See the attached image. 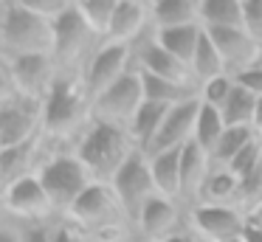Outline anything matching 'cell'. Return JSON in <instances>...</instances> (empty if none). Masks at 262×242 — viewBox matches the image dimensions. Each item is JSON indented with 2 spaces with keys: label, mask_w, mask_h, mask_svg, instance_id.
I'll use <instances>...</instances> for the list:
<instances>
[{
  "label": "cell",
  "mask_w": 262,
  "mask_h": 242,
  "mask_svg": "<svg viewBox=\"0 0 262 242\" xmlns=\"http://www.w3.org/2000/svg\"><path fill=\"white\" fill-rule=\"evenodd\" d=\"M133 68V54L130 45H116V42H104L96 51V56L91 59V65L82 73V82H85L91 99L102 96L104 90H110L119 79H124Z\"/></svg>",
  "instance_id": "obj_14"
},
{
  "label": "cell",
  "mask_w": 262,
  "mask_h": 242,
  "mask_svg": "<svg viewBox=\"0 0 262 242\" xmlns=\"http://www.w3.org/2000/svg\"><path fill=\"white\" fill-rule=\"evenodd\" d=\"M166 113H169L166 107L149 104V101H144V107L136 113V118L130 121L127 133H130V138H133V144H136L138 152H144V155L152 152L155 141H158V135H161V127H164Z\"/></svg>",
  "instance_id": "obj_22"
},
{
  "label": "cell",
  "mask_w": 262,
  "mask_h": 242,
  "mask_svg": "<svg viewBox=\"0 0 262 242\" xmlns=\"http://www.w3.org/2000/svg\"><path fill=\"white\" fill-rule=\"evenodd\" d=\"M42 144H46V138L0 149V180H3V189L12 186L14 180L26 178V174L40 172L42 161H46V158H42Z\"/></svg>",
  "instance_id": "obj_19"
},
{
  "label": "cell",
  "mask_w": 262,
  "mask_h": 242,
  "mask_svg": "<svg viewBox=\"0 0 262 242\" xmlns=\"http://www.w3.org/2000/svg\"><path fill=\"white\" fill-rule=\"evenodd\" d=\"M189 225L209 242H234L243 239L248 228V214L239 206H223V203H198L189 208Z\"/></svg>",
  "instance_id": "obj_11"
},
{
  "label": "cell",
  "mask_w": 262,
  "mask_h": 242,
  "mask_svg": "<svg viewBox=\"0 0 262 242\" xmlns=\"http://www.w3.org/2000/svg\"><path fill=\"white\" fill-rule=\"evenodd\" d=\"M254 133L262 135V96L256 99V113H254Z\"/></svg>",
  "instance_id": "obj_42"
},
{
  "label": "cell",
  "mask_w": 262,
  "mask_h": 242,
  "mask_svg": "<svg viewBox=\"0 0 262 242\" xmlns=\"http://www.w3.org/2000/svg\"><path fill=\"white\" fill-rule=\"evenodd\" d=\"M234 82H237L243 90H248L251 96L259 99V96H262V62H254L251 68L239 71L237 76H234Z\"/></svg>",
  "instance_id": "obj_37"
},
{
  "label": "cell",
  "mask_w": 262,
  "mask_h": 242,
  "mask_svg": "<svg viewBox=\"0 0 262 242\" xmlns=\"http://www.w3.org/2000/svg\"><path fill=\"white\" fill-rule=\"evenodd\" d=\"M234 90H237L234 76L223 73V76H217V79H211V82L200 84V104H206V107H211V110L223 113V107L228 104V99H231Z\"/></svg>",
  "instance_id": "obj_32"
},
{
  "label": "cell",
  "mask_w": 262,
  "mask_h": 242,
  "mask_svg": "<svg viewBox=\"0 0 262 242\" xmlns=\"http://www.w3.org/2000/svg\"><path fill=\"white\" fill-rule=\"evenodd\" d=\"M0 242H23V239H20L17 225L6 219V223H3V231H0Z\"/></svg>",
  "instance_id": "obj_40"
},
{
  "label": "cell",
  "mask_w": 262,
  "mask_h": 242,
  "mask_svg": "<svg viewBox=\"0 0 262 242\" xmlns=\"http://www.w3.org/2000/svg\"><path fill=\"white\" fill-rule=\"evenodd\" d=\"M88 242H93V239H88Z\"/></svg>",
  "instance_id": "obj_46"
},
{
  "label": "cell",
  "mask_w": 262,
  "mask_h": 242,
  "mask_svg": "<svg viewBox=\"0 0 262 242\" xmlns=\"http://www.w3.org/2000/svg\"><path fill=\"white\" fill-rule=\"evenodd\" d=\"M9 223H12V219H9ZM57 223H59V217L46 219V223H23V225L14 223V225H17L23 242H54V228H57Z\"/></svg>",
  "instance_id": "obj_36"
},
{
  "label": "cell",
  "mask_w": 262,
  "mask_h": 242,
  "mask_svg": "<svg viewBox=\"0 0 262 242\" xmlns=\"http://www.w3.org/2000/svg\"><path fill=\"white\" fill-rule=\"evenodd\" d=\"M71 223H76L93 242H119L133 228L130 217L124 214L113 186L93 183L85 194L79 197L68 214Z\"/></svg>",
  "instance_id": "obj_4"
},
{
  "label": "cell",
  "mask_w": 262,
  "mask_h": 242,
  "mask_svg": "<svg viewBox=\"0 0 262 242\" xmlns=\"http://www.w3.org/2000/svg\"><path fill=\"white\" fill-rule=\"evenodd\" d=\"M239 197V180L234 172L228 169L214 166L203 186V194H200V203H223V206H237Z\"/></svg>",
  "instance_id": "obj_27"
},
{
  "label": "cell",
  "mask_w": 262,
  "mask_h": 242,
  "mask_svg": "<svg viewBox=\"0 0 262 242\" xmlns=\"http://www.w3.org/2000/svg\"><path fill=\"white\" fill-rule=\"evenodd\" d=\"M206 28L203 26H181V28H166V31H155V39L164 51H169L172 56H178L181 62L192 65V56L200 45Z\"/></svg>",
  "instance_id": "obj_25"
},
{
  "label": "cell",
  "mask_w": 262,
  "mask_h": 242,
  "mask_svg": "<svg viewBox=\"0 0 262 242\" xmlns=\"http://www.w3.org/2000/svg\"><path fill=\"white\" fill-rule=\"evenodd\" d=\"M259 62H262V45H259Z\"/></svg>",
  "instance_id": "obj_44"
},
{
  "label": "cell",
  "mask_w": 262,
  "mask_h": 242,
  "mask_svg": "<svg viewBox=\"0 0 262 242\" xmlns=\"http://www.w3.org/2000/svg\"><path fill=\"white\" fill-rule=\"evenodd\" d=\"M189 68H192V76H194V82H198V84H206V82H211V79H217V76L226 73V62H223V56H220V51H217L214 39L209 37V31H203L200 45H198V51H194L192 65H189Z\"/></svg>",
  "instance_id": "obj_26"
},
{
  "label": "cell",
  "mask_w": 262,
  "mask_h": 242,
  "mask_svg": "<svg viewBox=\"0 0 262 242\" xmlns=\"http://www.w3.org/2000/svg\"><path fill=\"white\" fill-rule=\"evenodd\" d=\"M91 236L79 228L76 223H71L68 217H59L57 228H54V242H88Z\"/></svg>",
  "instance_id": "obj_38"
},
{
  "label": "cell",
  "mask_w": 262,
  "mask_h": 242,
  "mask_svg": "<svg viewBox=\"0 0 262 242\" xmlns=\"http://www.w3.org/2000/svg\"><path fill=\"white\" fill-rule=\"evenodd\" d=\"M237 180H239L237 206L243 208L245 214H251L262 203V166H256L254 172H248L245 178H237Z\"/></svg>",
  "instance_id": "obj_33"
},
{
  "label": "cell",
  "mask_w": 262,
  "mask_h": 242,
  "mask_svg": "<svg viewBox=\"0 0 262 242\" xmlns=\"http://www.w3.org/2000/svg\"><path fill=\"white\" fill-rule=\"evenodd\" d=\"M254 113H256V96H251L248 90H243L237 84V90L231 93L228 104L223 107V121H226V127L254 129Z\"/></svg>",
  "instance_id": "obj_30"
},
{
  "label": "cell",
  "mask_w": 262,
  "mask_h": 242,
  "mask_svg": "<svg viewBox=\"0 0 262 242\" xmlns=\"http://www.w3.org/2000/svg\"><path fill=\"white\" fill-rule=\"evenodd\" d=\"M183 214H189L183 203L155 194L133 223V231L141 236V242H169L181 228H186L189 217H183Z\"/></svg>",
  "instance_id": "obj_13"
},
{
  "label": "cell",
  "mask_w": 262,
  "mask_h": 242,
  "mask_svg": "<svg viewBox=\"0 0 262 242\" xmlns=\"http://www.w3.org/2000/svg\"><path fill=\"white\" fill-rule=\"evenodd\" d=\"M104 45L102 37L91 31L85 26V20L76 11V0L59 20H54V51L51 59L57 65L59 76H79L85 73V68L91 65V59L96 56V51Z\"/></svg>",
  "instance_id": "obj_5"
},
{
  "label": "cell",
  "mask_w": 262,
  "mask_h": 242,
  "mask_svg": "<svg viewBox=\"0 0 262 242\" xmlns=\"http://www.w3.org/2000/svg\"><path fill=\"white\" fill-rule=\"evenodd\" d=\"M3 90L26 96L34 101H46L51 84L57 82V65L51 56H3Z\"/></svg>",
  "instance_id": "obj_9"
},
{
  "label": "cell",
  "mask_w": 262,
  "mask_h": 242,
  "mask_svg": "<svg viewBox=\"0 0 262 242\" xmlns=\"http://www.w3.org/2000/svg\"><path fill=\"white\" fill-rule=\"evenodd\" d=\"M211 169V155H206L198 144H189L183 149V163H181V203L186 208L198 206L200 194H203V186L209 180Z\"/></svg>",
  "instance_id": "obj_18"
},
{
  "label": "cell",
  "mask_w": 262,
  "mask_h": 242,
  "mask_svg": "<svg viewBox=\"0 0 262 242\" xmlns=\"http://www.w3.org/2000/svg\"><path fill=\"white\" fill-rule=\"evenodd\" d=\"M243 242H262V225H256V223L248 219V228H245V234H243Z\"/></svg>",
  "instance_id": "obj_41"
},
{
  "label": "cell",
  "mask_w": 262,
  "mask_h": 242,
  "mask_svg": "<svg viewBox=\"0 0 262 242\" xmlns=\"http://www.w3.org/2000/svg\"><path fill=\"white\" fill-rule=\"evenodd\" d=\"M181 26H200V0H155L152 3L155 31L181 28Z\"/></svg>",
  "instance_id": "obj_21"
},
{
  "label": "cell",
  "mask_w": 262,
  "mask_h": 242,
  "mask_svg": "<svg viewBox=\"0 0 262 242\" xmlns=\"http://www.w3.org/2000/svg\"><path fill=\"white\" fill-rule=\"evenodd\" d=\"M3 208H6V219L17 225L57 219V211H54L51 197H48L40 174H26V178L14 180L12 186H6L3 189Z\"/></svg>",
  "instance_id": "obj_10"
},
{
  "label": "cell",
  "mask_w": 262,
  "mask_h": 242,
  "mask_svg": "<svg viewBox=\"0 0 262 242\" xmlns=\"http://www.w3.org/2000/svg\"><path fill=\"white\" fill-rule=\"evenodd\" d=\"M256 166H262V135H254V138L243 146V152L228 163V172H234L237 178H245V174L254 172Z\"/></svg>",
  "instance_id": "obj_34"
},
{
  "label": "cell",
  "mask_w": 262,
  "mask_h": 242,
  "mask_svg": "<svg viewBox=\"0 0 262 242\" xmlns=\"http://www.w3.org/2000/svg\"><path fill=\"white\" fill-rule=\"evenodd\" d=\"M186 149V146H183ZM183 149H166V152H152L149 158V172H152L155 189L158 194L172 197L181 203V163H183Z\"/></svg>",
  "instance_id": "obj_20"
},
{
  "label": "cell",
  "mask_w": 262,
  "mask_h": 242,
  "mask_svg": "<svg viewBox=\"0 0 262 242\" xmlns=\"http://www.w3.org/2000/svg\"><path fill=\"white\" fill-rule=\"evenodd\" d=\"M42 138V101L3 90L0 101V149Z\"/></svg>",
  "instance_id": "obj_7"
},
{
  "label": "cell",
  "mask_w": 262,
  "mask_h": 242,
  "mask_svg": "<svg viewBox=\"0 0 262 242\" xmlns=\"http://www.w3.org/2000/svg\"><path fill=\"white\" fill-rule=\"evenodd\" d=\"M74 152L82 163H85L88 174L93 183H113L116 174L124 169V163L136 155V144H133L130 133L124 127H113V124L91 121L88 129L76 138Z\"/></svg>",
  "instance_id": "obj_2"
},
{
  "label": "cell",
  "mask_w": 262,
  "mask_h": 242,
  "mask_svg": "<svg viewBox=\"0 0 262 242\" xmlns=\"http://www.w3.org/2000/svg\"><path fill=\"white\" fill-rule=\"evenodd\" d=\"M226 129L228 127H226V121H223V113H217V110H211V107L200 104L192 144H198L206 155H211V152L217 149V144H220V138L226 135Z\"/></svg>",
  "instance_id": "obj_28"
},
{
  "label": "cell",
  "mask_w": 262,
  "mask_h": 242,
  "mask_svg": "<svg viewBox=\"0 0 262 242\" xmlns=\"http://www.w3.org/2000/svg\"><path fill=\"white\" fill-rule=\"evenodd\" d=\"M54 23L31 11L23 0H0V54L51 56Z\"/></svg>",
  "instance_id": "obj_3"
},
{
  "label": "cell",
  "mask_w": 262,
  "mask_h": 242,
  "mask_svg": "<svg viewBox=\"0 0 262 242\" xmlns=\"http://www.w3.org/2000/svg\"><path fill=\"white\" fill-rule=\"evenodd\" d=\"M248 219H251V223H256V225H262V203H259V206H256L254 211L248 214Z\"/></svg>",
  "instance_id": "obj_43"
},
{
  "label": "cell",
  "mask_w": 262,
  "mask_h": 242,
  "mask_svg": "<svg viewBox=\"0 0 262 242\" xmlns=\"http://www.w3.org/2000/svg\"><path fill=\"white\" fill-rule=\"evenodd\" d=\"M234 242H243V239H234Z\"/></svg>",
  "instance_id": "obj_45"
},
{
  "label": "cell",
  "mask_w": 262,
  "mask_h": 242,
  "mask_svg": "<svg viewBox=\"0 0 262 242\" xmlns=\"http://www.w3.org/2000/svg\"><path fill=\"white\" fill-rule=\"evenodd\" d=\"M110 186H113L116 197H119L124 214L130 217V223H136L138 214L144 211V206L158 194L152 172H149V158L144 155V152H136V155L124 163V169L116 174V180Z\"/></svg>",
  "instance_id": "obj_12"
},
{
  "label": "cell",
  "mask_w": 262,
  "mask_h": 242,
  "mask_svg": "<svg viewBox=\"0 0 262 242\" xmlns=\"http://www.w3.org/2000/svg\"><path fill=\"white\" fill-rule=\"evenodd\" d=\"M37 174H40L48 197H51L57 217H68L71 208L79 203V197L93 186V178L88 174L85 163L76 158V152H65V149L46 155Z\"/></svg>",
  "instance_id": "obj_6"
},
{
  "label": "cell",
  "mask_w": 262,
  "mask_h": 242,
  "mask_svg": "<svg viewBox=\"0 0 262 242\" xmlns=\"http://www.w3.org/2000/svg\"><path fill=\"white\" fill-rule=\"evenodd\" d=\"M149 28H152V3H144V0H119L113 26H110L104 42L133 45Z\"/></svg>",
  "instance_id": "obj_15"
},
{
  "label": "cell",
  "mask_w": 262,
  "mask_h": 242,
  "mask_svg": "<svg viewBox=\"0 0 262 242\" xmlns=\"http://www.w3.org/2000/svg\"><path fill=\"white\" fill-rule=\"evenodd\" d=\"M198 110H200V99H192V101H183V104H178V107H169L152 152L183 149V146L192 144L194 124H198ZM152 152H149V155H152Z\"/></svg>",
  "instance_id": "obj_16"
},
{
  "label": "cell",
  "mask_w": 262,
  "mask_h": 242,
  "mask_svg": "<svg viewBox=\"0 0 262 242\" xmlns=\"http://www.w3.org/2000/svg\"><path fill=\"white\" fill-rule=\"evenodd\" d=\"M243 31L262 45V0H243Z\"/></svg>",
  "instance_id": "obj_35"
},
{
  "label": "cell",
  "mask_w": 262,
  "mask_h": 242,
  "mask_svg": "<svg viewBox=\"0 0 262 242\" xmlns=\"http://www.w3.org/2000/svg\"><path fill=\"white\" fill-rule=\"evenodd\" d=\"M209 37L214 39L217 51H220L223 62H226L228 76H237L239 71H245V68H251L254 62H259V45H256L243 28L209 31Z\"/></svg>",
  "instance_id": "obj_17"
},
{
  "label": "cell",
  "mask_w": 262,
  "mask_h": 242,
  "mask_svg": "<svg viewBox=\"0 0 262 242\" xmlns=\"http://www.w3.org/2000/svg\"><path fill=\"white\" fill-rule=\"evenodd\" d=\"M141 82H144V99H147L149 104L166 107V110L183 104V101L200 99V87H192V84L166 82V79L149 76V73H141Z\"/></svg>",
  "instance_id": "obj_23"
},
{
  "label": "cell",
  "mask_w": 262,
  "mask_h": 242,
  "mask_svg": "<svg viewBox=\"0 0 262 242\" xmlns=\"http://www.w3.org/2000/svg\"><path fill=\"white\" fill-rule=\"evenodd\" d=\"M200 26L206 31L243 28V0H200Z\"/></svg>",
  "instance_id": "obj_24"
},
{
  "label": "cell",
  "mask_w": 262,
  "mask_h": 242,
  "mask_svg": "<svg viewBox=\"0 0 262 242\" xmlns=\"http://www.w3.org/2000/svg\"><path fill=\"white\" fill-rule=\"evenodd\" d=\"M254 135H259V133H254V129H239V127H228L226 129V135L220 138V144H217V149L211 152V163L214 166H220V169H228V163L234 161V158L243 152V146L248 144Z\"/></svg>",
  "instance_id": "obj_31"
},
{
  "label": "cell",
  "mask_w": 262,
  "mask_h": 242,
  "mask_svg": "<svg viewBox=\"0 0 262 242\" xmlns=\"http://www.w3.org/2000/svg\"><path fill=\"white\" fill-rule=\"evenodd\" d=\"M169 242H209V239H203V236H200L198 231H194L192 225L186 223V228H181V231H178V234L172 236Z\"/></svg>",
  "instance_id": "obj_39"
},
{
  "label": "cell",
  "mask_w": 262,
  "mask_h": 242,
  "mask_svg": "<svg viewBox=\"0 0 262 242\" xmlns=\"http://www.w3.org/2000/svg\"><path fill=\"white\" fill-rule=\"evenodd\" d=\"M116 6H119V0H76V11L85 20V26L102 39L107 37L110 26H113Z\"/></svg>",
  "instance_id": "obj_29"
},
{
  "label": "cell",
  "mask_w": 262,
  "mask_h": 242,
  "mask_svg": "<svg viewBox=\"0 0 262 242\" xmlns=\"http://www.w3.org/2000/svg\"><path fill=\"white\" fill-rule=\"evenodd\" d=\"M93 121V99L79 76H57L42 101V135L48 141H74Z\"/></svg>",
  "instance_id": "obj_1"
},
{
  "label": "cell",
  "mask_w": 262,
  "mask_h": 242,
  "mask_svg": "<svg viewBox=\"0 0 262 242\" xmlns=\"http://www.w3.org/2000/svg\"><path fill=\"white\" fill-rule=\"evenodd\" d=\"M144 82L141 71H130L124 79L113 84L110 90H104L102 96L93 99V121L113 124V127H130V121L136 118V113L144 107Z\"/></svg>",
  "instance_id": "obj_8"
}]
</instances>
